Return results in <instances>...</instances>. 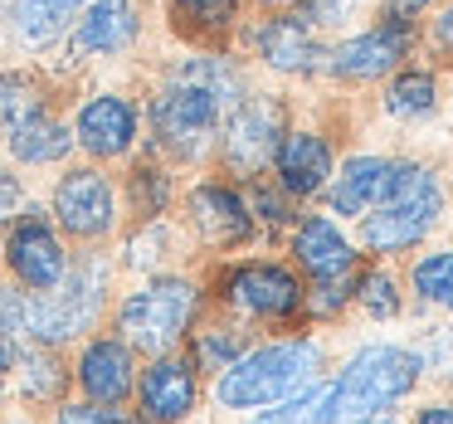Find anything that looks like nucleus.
Here are the masks:
<instances>
[{
  "label": "nucleus",
  "instance_id": "1",
  "mask_svg": "<svg viewBox=\"0 0 453 424\" xmlns=\"http://www.w3.org/2000/svg\"><path fill=\"white\" fill-rule=\"evenodd\" d=\"M249 93V69L229 50H190L166 64L161 83L142 108V127L151 137V157L166 166H196L215 157V137L225 112Z\"/></svg>",
  "mask_w": 453,
  "mask_h": 424
},
{
  "label": "nucleus",
  "instance_id": "2",
  "mask_svg": "<svg viewBox=\"0 0 453 424\" xmlns=\"http://www.w3.org/2000/svg\"><path fill=\"white\" fill-rule=\"evenodd\" d=\"M443 210H449V190H443L439 171L419 157H400L395 166V186L371 215H361V249L371 254H410L414 244L439 229Z\"/></svg>",
  "mask_w": 453,
  "mask_h": 424
},
{
  "label": "nucleus",
  "instance_id": "3",
  "mask_svg": "<svg viewBox=\"0 0 453 424\" xmlns=\"http://www.w3.org/2000/svg\"><path fill=\"white\" fill-rule=\"evenodd\" d=\"M419 356L404 346H365L346 361L342 381L326 385L317 400V424H361L365 414L390 410L419 385Z\"/></svg>",
  "mask_w": 453,
  "mask_h": 424
},
{
  "label": "nucleus",
  "instance_id": "4",
  "mask_svg": "<svg viewBox=\"0 0 453 424\" xmlns=\"http://www.w3.org/2000/svg\"><path fill=\"white\" fill-rule=\"evenodd\" d=\"M322 381V346L317 342H278L244 351L215 385V400L225 410H268L293 395L312 390Z\"/></svg>",
  "mask_w": 453,
  "mask_h": 424
},
{
  "label": "nucleus",
  "instance_id": "5",
  "mask_svg": "<svg viewBox=\"0 0 453 424\" xmlns=\"http://www.w3.org/2000/svg\"><path fill=\"white\" fill-rule=\"evenodd\" d=\"M293 127V108H288L283 93H268V89H249L234 108L225 112L219 122V137H215V161L225 171V181H254L268 176V161H273L283 132Z\"/></svg>",
  "mask_w": 453,
  "mask_h": 424
},
{
  "label": "nucleus",
  "instance_id": "6",
  "mask_svg": "<svg viewBox=\"0 0 453 424\" xmlns=\"http://www.w3.org/2000/svg\"><path fill=\"white\" fill-rule=\"evenodd\" d=\"M200 307V293L190 278L180 274H157L151 283H142L137 293L122 297L118 307V332L132 351H147V356H166L180 346L190 317Z\"/></svg>",
  "mask_w": 453,
  "mask_h": 424
},
{
  "label": "nucleus",
  "instance_id": "7",
  "mask_svg": "<svg viewBox=\"0 0 453 424\" xmlns=\"http://www.w3.org/2000/svg\"><path fill=\"white\" fill-rule=\"evenodd\" d=\"M103 288H108V268L103 258H83L69 264L64 283L50 293H25V327L20 336H35L40 346H64L79 332H88L103 312Z\"/></svg>",
  "mask_w": 453,
  "mask_h": 424
},
{
  "label": "nucleus",
  "instance_id": "8",
  "mask_svg": "<svg viewBox=\"0 0 453 424\" xmlns=\"http://www.w3.org/2000/svg\"><path fill=\"white\" fill-rule=\"evenodd\" d=\"M249 50V59L258 69L278 73V79H297L312 83L326 73V35H317L312 25L303 20V11H278V15H258V20L239 25L234 35Z\"/></svg>",
  "mask_w": 453,
  "mask_h": 424
},
{
  "label": "nucleus",
  "instance_id": "9",
  "mask_svg": "<svg viewBox=\"0 0 453 424\" xmlns=\"http://www.w3.org/2000/svg\"><path fill=\"white\" fill-rule=\"evenodd\" d=\"M50 220L64 239H79V244H103V239L118 229L122 220V190L118 181L103 166L83 161V166H69L59 181H54L50 196Z\"/></svg>",
  "mask_w": 453,
  "mask_h": 424
},
{
  "label": "nucleus",
  "instance_id": "10",
  "mask_svg": "<svg viewBox=\"0 0 453 424\" xmlns=\"http://www.w3.org/2000/svg\"><path fill=\"white\" fill-rule=\"evenodd\" d=\"M419 54V30H400V25L371 20L361 30H346L326 44V73L322 79L342 83V89H371L385 83L400 64Z\"/></svg>",
  "mask_w": 453,
  "mask_h": 424
},
{
  "label": "nucleus",
  "instance_id": "11",
  "mask_svg": "<svg viewBox=\"0 0 453 424\" xmlns=\"http://www.w3.org/2000/svg\"><path fill=\"white\" fill-rule=\"evenodd\" d=\"M69 132H73V151H83L93 166L127 161L142 142V103L132 93L98 89L88 98H79V108L69 118Z\"/></svg>",
  "mask_w": 453,
  "mask_h": 424
},
{
  "label": "nucleus",
  "instance_id": "12",
  "mask_svg": "<svg viewBox=\"0 0 453 424\" xmlns=\"http://www.w3.org/2000/svg\"><path fill=\"white\" fill-rule=\"evenodd\" d=\"M0 249H5L11 278L25 293H50L54 283H64V274H69V264H73L69 249H64V235L50 220V210H35V205H25L20 215L5 225Z\"/></svg>",
  "mask_w": 453,
  "mask_h": 424
},
{
  "label": "nucleus",
  "instance_id": "13",
  "mask_svg": "<svg viewBox=\"0 0 453 424\" xmlns=\"http://www.w3.org/2000/svg\"><path fill=\"white\" fill-rule=\"evenodd\" d=\"M142 40V0H88L73 15L69 35H64V59L79 69L88 59H112L127 54Z\"/></svg>",
  "mask_w": 453,
  "mask_h": 424
},
{
  "label": "nucleus",
  "instance_id": "14",
  "mask_svg": "<svg viewBox=\"0 0 453 424\" xmlns=\"http://www.w3.org/2000/svg\"><path fill=\"white\" fill-rule=\"evenodd\" d=\"M186 220L205 249H239L258 235L254 215H249V200H244V186L225 181V176H205L186 190Z\"/></svg>",
  "mask_w": 453,
  "mask_h": 424
},
{
  "label": "nucleus",
  "instance_id": "15",
  "mask_svg": "<svg viewBox=\"0 0 453 424\" xmlns=\"http://www.w3.org/2000/svg\"><path fill=\"white\" fill-rule=\"evenodd\" d=\"M332 171H336V142L326 137L322 127H297V122L283 132L273 161H268V176H273V186L283 190L288 200H297V205H312V200H322Z\"/></svg>",
  "mask_w": 453,
  "mask_h": 424
},
{
  "label": "nucleus",
  "instance_id": "16",
  "mask_svg": "<svg viewBox=\"0 0 453 424\" xmlns=\"http://www.w3.org/2000/svg\"><path fill=\"white\" fill-rule=\"evenodd\" d=\"M303 297L307 288L297 283V274L273 258H254V264H239L225 274V303L258 322H283V317L303 312Z\"/></svg>",
  "mask_w": 453,
  "mask_h": 424
},
{
  "label": "nucleus",
  "instance_id": "17",
  "mask_svg": "<svg viewBox=\"0 0 453 424\" xmlns=\"http://www.w3.org/2000/svg\"><path fill=\"white\" fill-rule=\"evenodd\" d=\"M395 166H400V157H390V151H351V157H342L332 171V181H326V190H322L326 215L332 220L371 215V210L390 196Z\"/></svg>",
  "mask_w": 453,
  "mask_h": 424
},
{
  "label": "nucleus",
  "instance_id": "18",
  "mask_svg": "<svg viewBox=\"0 0 453 424\" xmlns=\"http://www.w3.org/2000/svg\"><path fill=\"white\" fill-rule=\"evenodd\" d=\"M439 108H443V69L419 59V54L380 83V112L400 127H424V122L439 118Z\"/></svg>",
  "mask_w": 453,
  "mask_h": 424
},
{
  "label": "nucleus",
  "instance_id": "19",
  "mask_svg": "<svg viewBox=\"0 0 453 424\" xmlns=\"http://www.w3.org/2000/svg\"><path fill=\"white\" fill-rule=\"evenodd\" d=\"M196 395H200V381H196V366L186 356H157V361L142 371V385H137V405H142V420L147 424H180L190 410H196Z\"/></svg>",
  "mask_w": 453,
  "mask_h": 424
},
{
  "label": "nucleus",
  "instance_id": "20",
  "mask_svg": "<svg viewBox=\"0 0 453 424\" xmlns=\"http://www.w3.org/2000/svg\"><path fill=\"white\" fill-rule=\"evenodd\" d=\"M249 0H166V30L190 50H229Z\"/></svg>",
  "mask_w": 453,
  "mask_h": 424
},
{
  "label": "nucleus",
  "instance_id": "21",
  "mask_svg": "<svg viewBox=\"0 0 453 424\" xmlns=\"http://www.w3.org/2000/svg\"><path fill=\"white\" fill-rule=\"evenodd\" d=\"M288 254L297 258L307 278H332V274H351L356 268V244L346 239V229L332 215H303L293 220L288 235Z\"/></svg>",
  "mask_w": 453,
  "mask_h": 424
},
{
  "label": "nucleus",
  "instance_id": "22",
  "mask_svg": "<svg viewBox=\"0 0 453 424\" xmlns=\"http://www.w3.org/2000/svg\"><path fill=\"white\" fill-rule=\"evenodd\" d=\"M79 390L88 395L93 405H122L137 385V361H132V346L122 336H98V342L83 346L79 356Z\"/></svg>",
  "mask_w": 453,
  "mask_h": 424
},
{
  "label": "nucleus",
  "instance_id": "23",
  "mask_svg": "<svg viewBox=\"0 0 453 424\" xmlns=\"http://www.w3.org/2000/svg\"><path fill=\"white\" fill-rule=\"evenodd\" d=\"M5 151L20 166H59V161L73 157V132L54 108H44L5 132Z\"/></svg>",
  "mask_w": 453,
  "mask_h": 424
},
{
  "label": "nucleus",
  "instance_id": "24",
  "mask_svg": "<svg viewBox=\"0 0 453 424\" xmlns=\"http://www.w3.org/2000/svg\"><path fill=\"white\" fill-rule=\"evenodd\" d=\"M176 200V181H171V166L161 157H137L127 171V210L147 225V220H161Z\"/></svg>",
  "mask_w": 453,
  "mask_h": 424
},
{
  "label": "nucleus",
  "instance_id": "25",
  "mask_svg": "<svg viewBox=\"0 0 453 424\" xmlns=\"http://www.w3.org/2000/svg\"><path fill=\"white\" fill-rule=\"evenodd\" d=\"M54 108L50 83L35 69H0V137L15 127V122L35 118V112Z\"/></svg>",
  "mask_w": 453,
  "mask_h": 424
},
{
  "label": "nucleus",
  "instance_id": "26",
  "mask_svg": "<svg viewBox=\"0 0 453 424\" xmlns=\"http://www.w3.org/2000/svg\"><path fill=\"white\" fill-rule=\"evenodd\" d=\"M410 288L424 297V303L453 307V249H434V254H419L410 264Z\"/></svg>",
  "mask_w": 453,
  "mask_h": 424
},
{
  "label": "nucleus",
  "instance_id": "27",
  "mask_svg": "<svg viewBox=\"0 0 453 424\" xmlns=\"http://www.w3.org/2000/svg\"><path fill=\"white\" fill-rule=\"evenodd\" d=\"M375 5H380V0H307L303 20L312 25L317 35H326V40H332V35H346L356 20H365Z\"/></svg>",
  "mask_w": 453,
  "mask_h": 424
},
{
  "label": "nucleus",
  "instance_id": "28",
  "mask_svg": "<svg viewBox=\"0 0 453 424\" xmlns=\"http://www.w3.org/2000/svg\"><path fill=\"white\" fill-rule=\"evenodd\" d=\"M244 332L239 327H210V332L196 336V371H229V366L244 356Z\"/></svg>",
  "mask_w": 453,
  "mask_h": 424
},
{
  "label": "nucleus",
  "instance_id": "29",
  "mask_svg": "<svg viewBox=\"0 0 453 424\" xmlns=\"http://www.w3.org/2000/svg\"><path fill=\"white\" fill-rule=\"evenodd\" d=\"M356 303L365 307L371 317H380V322H390L395 312H400V293H395V278L385 274V268H371V274L356 278Z\"/></svg>",
  "mask_w": 453,
  "mask_h": 424
},
{
  "label": "nucleus",
  "instance_id": "30",
  "mask_svg": "<svg viewBox=\"0 0 453 424\" xmlns=\"http://www.w3.org/2000/svg\"><path fill=\"white\" fill-rule=\"evenodd\" d=\"M59 390H64V366L54 361L50 346L25 356V395L30 400H59Z\"/></svg>",
  "mask_w": 453,
  "mask_h": 424
},
{
  "label": "nucleus",
  "instance_id": "31",
  "mask_svg": "<svg viewBox=\"0 0 453 424\" xmlns=\"http://www.w3.org/2000/svg\"><path fill=\"white\" fill-rule=\"evenodd\" d=\"M351 293H356V268L351 274H332V278H312L303 307L317 312V317H332V312H342V307L351 303Z\"/></svg>",
  "mask_w": 453,
  "mask_h": 424
},
{
  "label": "nucleus",
  "instance_id": "32",
  "mask_svg": "<svg viewBox=\"0 0 453 424\" xmlns=\"http://www.w3.org/2000/svg\"><path fill=\"white\" fill-rule=\"evenodd\" d=\"M419 44L434 54V59H439V69H453V0H443L439 11L424 20Z\"/></svg>",
  "mask_w": 453,
  "mask_h": 424
},
{
  "label": "nucleus",
  "instance_id": "33",
  "mask_svg": "<svg viewBox=\"0 0 453 424\" xmlns=\"http://www.w3.org/2000/svg\"><path fill=\"white\" fill-rule=\"evenodd\" d=\"M439 5L443 0H380V5H375V20L400 25V30H424V20H429Z\"/></svg>",
  "mask_w": 453,
  "mask_h": 424
},
{
  "label": "nucleus",
  "instance_id": "34",
  "mask_svg": "<svg viewBox=\"0 0 453 424\" xmlns=\"http://www.w3.org/2000/svg\"><path fill=\"white\" fill-rule=\"evenodd\" d=\"M317 400H322V390H303V395H293V400L283 405V410H264L254 424H317Z\"/></svg>",
  "mask_w": 453,
  "mask_h": 424
},
{
  "label": "nucleus",
  "instance_id": "35",
  "mask_svg": "<svg viewBox=\"0 0 453 424\" xmlns=\"http://www.w3.org/2000/svg\"><path fill=\"white\" fill-rule=\"evenodd\" d=\"M20 210H25V186H20V176L0 171V235H5V225H11Z\"/></svg>",
  "mask_w": 453,
  "mask_h": 424
},
{
  "label": "nucleus",
  "instance_id": "36",
  "mask_svg": "<svg viewBox=\"0 0 453 424\" xmlns=\"http://www.w3.org/2000/svg\"><path fill=\"white\" fill-rule=\"evenodd\" d=\"M118 414L108 405H59V420L54 424H112Z\"/></svg>",
  "mask_w": 453,
  "mask_h": 424
},
{
  "label": "nucleus",
  "instance_id": "37",
  "mask_svg": "<svg viewBox=\"0 0 453 424\" xmlns=\"http://www.w3.org/2000/svg\"><path fill=\"white\" fill-rule=\"evenodd\" d=\"M419 424H453V405H424Z\"/></svg>",
  "mask_w": 453,
  "mask_h": 424
},
{
  "label": "nucleus",
  "instance_id": "38",
  "mask_svg": "<svg viewBox=\"0 0 453 424\" xmlns=\"http://www.w3.org/2000/svg\"><path fill=\"white\" fill-rule=\"evenodd\" d=\"M35 5H50L54 15H64V20H73V15H79L83 5H88V0H35Z\"/></svg>",
  "mask_w": 453,
  "mask_h": 424
},
{
  "label": "nucleus",
  "instance_id": "39",
  "mask_svg": "<svg viewBox=\"0 0 453 424\" xmlns=\"http://www.w3.org/2000/svg\"><path fill=\"white\" fill-rule=\"evenodd\" d=\"M15 361H20V346H15V336H5V332H0V375L11 371Z\"/></svg>",
  "mask_w": 453,
  "mask_h": 424
},
{
  "label": "nucleus",
  "instance_id": "40",
  "mask_svg": "<svg viewBox=\"0 0 453 424\" xmlns=\"http://www.w3.org/2000/svg\"><path fill=\"white\" fill-rule=\"evenodd\" d=\"M258 15H278V11H303L307 0H254Z\"/></svg>",
  "mask_w": 453,
  "mask_h": 424
},
{
  "label": "nucleus",
  "instance_id": "41",
  "mask_svg": "<svg viewBox=\"0 0 453 424\" xmlns=\"http://www.w3.org/2000/svg\"><path fill=\"white\" fill-rule=\"evenodd\" d=\"M361 424H400V420H395V414H385V410H380V414H365Z\"/></svg>",
  "mask_w": 453,
  "mask_h": 424
},
{
  "label": "nucleus",
  "instance_id": "42",
  "mask_svg": "<svg viewBox=\"0 0 453 424\" xmlns=\"http://www.w3.org/2000/svg\"><path fill=\"white\" fill-rule=\"evenodd\" d=\"M112 424H147V420H142V414H118Z\"/></svg>",
  "mask_w": 453,
  "mask_h": 424
}]
</instances>
